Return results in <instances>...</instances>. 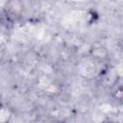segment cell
Listing matches in <instances>:
<instances>
[{"instance_id": "obj_5", "label": "cell", "mask_w": 123, "mask_h": 123, "mask_svg": "<svg viewBox=\"0 0 123 123\" xmlns=\"http://www.w3.org/2000/svg\"><path fill=\"white\" fill-rule=\"evenodd\" d=\"M6 40H7V37L3 33L0 32V48L6 43Z\"/></svg>"}, {"instance_id": "obj_6", "label": "cell", "mask_w": 123, "mask_h": 123, "mask_svg": "<svg viewBox=\"0 0 123 123\" xmlns=\"http://www.w3.org/2000/svg\"><path fill=\"white\" fill-rule=\"evenodd\" d=\"M0 25H1V21H0Z\"/></svg>"}, {"instance_id": "obj_4", "label": "cell", "mask_w": 123, "mask_h": 123, "mask_svg": "<svg viewBox=\"0 0 123 123\" xmlns=\"http://www.w3.org/2000/svg\"><path fill=\"white\" fill-rule=\"evenodd\" d=\"M7 108L4 106V104L0 101V116H3L4 114H7Z\"/></svg>"}, {"instance_id": "obj_1", "label": "cell", "mask_w": 123, "mask_h": 123, "mask_svg": "<svg viewBox=\"0 0 123 123\" xmlns=\"http://www.w3.org/2000/svg\"><path fill=\"white\" fill-rule=\"evenodd\" d=\"M5 10L11 17H19L24 10V5L21 0H7Z\"/></svg>"}, {"instance_id": "obj_3", "label": "cell", "mask_w": 123, "mask_h": 123, "mask_svg": "<svg viewBox=\"0 0 123 123\" xmlns=\"http://www.w3.org/2000/svg\"><path fill=\"white\" fill-rule=\"evenodd\" d=\"M113 97L115 100H118V101L122 100V87L120 85L117 87H115V89L113 91Z\"/></svg>"}, {"instance_id": "obj_2", "label": "cell", "mask_w": 123, "mask_h": 123, "mask_svg": "<svg viewBox=\"0 0 123 123\" xmlns=\"http://www.w3.org/2000/svg\"><path fill=\"white\" fill-rule=\"evenodd\" d=\"M89 54L91 56V58L97 62H104L107 60L108 56H109V52H108V49L102 45L101 43H96V44H93L91 47H90V51H89Z\"/></svg>"}]
</instances>
